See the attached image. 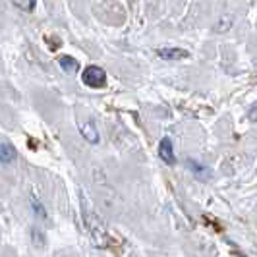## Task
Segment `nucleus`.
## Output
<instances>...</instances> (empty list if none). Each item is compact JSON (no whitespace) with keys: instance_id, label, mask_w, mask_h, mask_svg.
Segmentation results:
<instances>
[{"instance_id":"nucleus-6","label":"nucleus","mask_w":257,"mask_h":257,"mask_svg":"<svg viewBox=\"0 0 257 257\" xmlns=\"http://www.w3.org/2000/svg\"><path fill=\"white\" fill-rule=\"evenodd\" d=\"M14 159H16L14 145L10 142H6V140H2V143H0V161H2V165H10V163H14Z\"/></svg>"},{"instance_id":"nucleus-2","label":"nucleus","mask_w":257,"mask_h":257,"mask_svg":"<svg viewBox=\"0 0 257 257\" xmlns=\"http://www.w3.org/2000/svg\"><path fill=\"white\" fill-rule=\"evenodd\" d=\"M81 81L91 89H101L106 85V72L99 66H87L81 74Z\"/></svg>"},{"instance_id":"nucleus-5","label":"nucleus","mask_w":257,"mask_h":257,"mask_svg":"<svg viewBox=\"0 0 257 257\" xmlns=\"http://www.w3.org/2000/svg\"><path fill=\"white\" fill-rule=\"evenodd\" d=\"M79 132H81V136H83V140L89 143H99V132H97V126H95V122L89 120V122H83V124H79Z\"/></svg>"},{"instance_id":"nucleus-7","label":"nucleus","mask_w":257,"mask_h":257,"mask_svg":"<svg viewBox=\"0 0 257 257\" xmlns=\"http://www.w3.org/2000/svg\"><path fill=\"white\" fill-rule=\"evenodd\" d=\"M58 64H60V68L64 70L66 74H76L77 68H79L77 60L72 58V56H60V58H58Z\"/></svg>"},{"instance_id":"nucleus-8","label":"nucleus","mask_w":257,"mask_h":257,"mask_svg":"<svg viewBox=\"0 0 257 257\" xmlns=\"http://www.w3.org/2000/svg\"><path fill=\"white\" fill-rule=\"evenodd\" d=\"M188 165H190V168H192V170H193V174H195V176H199L201 180H205L207 176H209V172H207V168L203 167V165H199V163H195L193 159H190V161H188Z\"/></svg>"},{"instance_id":"nucleus-10","label":"nucleus","mask_w":257,"mask_h":257,"mask_svg":"<svg viewBox=\"0 0 257 257\" xmlns=\"http://www.w3.org/2000/svg\"><path fill=\"white\" fill-rule=\"evenodd\" d=\"M31 207H33V211H35V215H37L39 219H45L47 217V211H45V207L39 203L37 197H31Z\"/></svg>"},{"instance_id":"nucleus-9","label":"nucleus","mask_w":257,"mask_h":257,"mask_svg":"<svg viewBox=\"0 0 257 257\" xmlns=\"http://www.w3.org/2000/svg\"><path fill=\"white\" fill-rule=\"evenodd\" d=\"M14 6L16 8H20L22 12H33L35 10V4H37V0H12Z\"/></svg>"},{"instance_id":"nucleus-1","label":"nucleus","mask_w":257,"mask_h":257,"mask_svg":"<svg viewBox=\"0 0 257 257\" xmlns=\"http://www.w3.org/2000/svg\"><path fill=\"white\" fill-rule=\"evenodd\" d=\"M79 201H81L83 222H85V226H87V232H89V236L93 238V242H95L97 245H101V247L110 245V244H112L110 234H108V230H106V226H104V222L101 220V217L95 213L93 205L87 201V197H85V193H83V192H81Z\"/></svg>"},{"instance_id":"nucleus-4","label":"nucleus","mask_w":257,"mask_h":257,"mask_svg":"<svg viewBox=\"0 0 257 257\" xmlns=\"http://www.w3.org/2000/svg\"><path fill=\"white\" fill-rule=\"evenodd\" d=\"M157 56L163 60H182V58H188L190 52L176 47H168V49H157Z\"/></svg>"},{"instance_id":"nucleus-11","label":"nucleus","mask_w":257,"mask_h":257,"mask_svg":"<svg viewBox=\"0 0 257 257\" xmlns=\"http://www.w3.org/2000/svg\"><path fill=\"white\" fill-rule=\"evenodd\" d=\"M247 118H249L251 122H257V103L247 110Z\"/></svg>"},{"instance_id":"nucleus-3","label":"nucleus","mask_w":257,"mask_h":257,"mask_svg":"<svg viewBox=\"0 0 257 257\" xmlns=\"http://www.w3.org/2000/svg\"><path fill=\"white\" fill-rule=\"evenodd\" d=\"M159 157L167 163V165H176V155H174V147H172V142L168 138H163L161 143H159Z\"/></svg>"}]
</instances>
